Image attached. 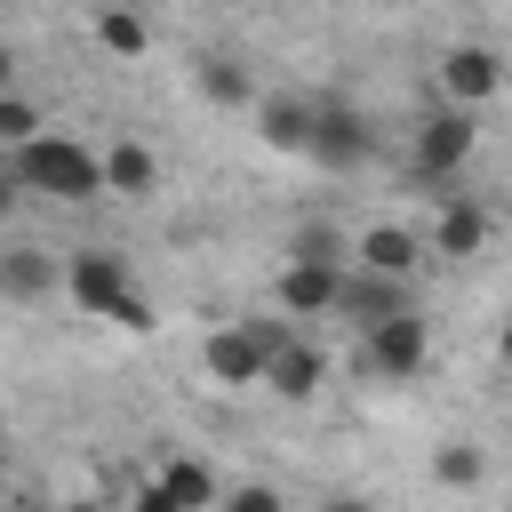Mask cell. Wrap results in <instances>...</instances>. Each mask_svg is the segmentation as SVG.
Returning <instances> with one entry per match:
<instances>
[{"label":"cell","mask_w":512,"mask_h":512,"mask_svg":"<svg viewBox=\"0 0 512 512\" xmlns=\"http://www.w3.org/2000/svg\"><path fill=\"white\" fill-rule=\"evenodd\" d=\"M472 160V120L464 112H432L416 128V176H456Z\"/></svg>","instance_id":"277c9868"},{"label":"cell","mask_w":512,"mask_h":512,"mask_svg":"<svg viewBox=\"0 0 512 512\" xmlns=\"http://www.w3.org/2000/svg\"><path fill=\"white\" fill-rule=\"evenodd\" d=\"M320 376H328L320 344H288V352L272 360V376H264V384H272L280 400H312V392H320Z\"/></svg>","instance_id":"7c38bea8"},{"label":"cell","mask_w":512,"mask_h":512,"mask_svg":"<svg viewBox=\"0 0 512 512\" xmlns=\"http://www.w3.org/2000/svg\"><path fill=\"white\" fill-rule=\"evenodd\" d=\"M0 144H8V152H24V144H40V112H32L24 96H0Z\"/></svg>","instance_id":"d6986e66"},{"label":"cell","mask_w":512,"mask_h":512,"mask_svg":"<svg viewBox=\"0 0 512 512\" xmlns=\"http://www.w3.org/2000/svg\"><path fill=\"white\" fill-rule=\"evenodd\" d=\"M256 136L272 152H304L312 144V96H264L256 104Z\"/></svg>","instance_id":"30bf717a"},{"label":"cell","mask_w":512,"mask_h":512,"mask_svg":"<svg viewBox=\"0 0 512 512\" xmlns=\"http://www.w3.org/2000/svg\"><path fill=\"white\" fill-rule=\"evenodd\" d=\"M368 368H376L384 384L416 376V368H424V320H416V312H400V320L368 328Z\"/></svg>","instance_id":"5b68a950"},{"label":"cell","mask_w":512,"mask_h":512,"mask_svg":"<svg viewBox=\"0 0 512 512\" xmlns=\"http://www.w3.org/2000/svg\"><path fill=\"white\" fill-rule=\"evenodd\" d=\"M336 312H352L360 328H384V320H400V280H384V272H352Z\"/></svg>","instance_id":"8fae6325"},{"label":"cell","mask_w":512,"mask_h":512,"mask_svg":"<svg viewBox=\"0 0 512 512\" xmlns=\"http://www.w3.org/2000/svg\"><path fill=\"white\" fill-rule=\"evenodd\" d=\"M440 88H448L456 104H480V96H496V88H504V64H496V48H448V56H440Z\"/></svg>","instance_id":"ba28073f"},{"label":"cell","mask_w":512,"mask_h":512,"mask_svg":"<svg viewBox=\"0 0 512 512\" xmlns=\"http://www.w3.org/2000/svg\"><path fill=\"white\" fill-rule=\"evenodd\" d=\"M320 512H368V504H352V496H336V504H320Z\"/></svg>","instance_id":"d4e9b609"},{"label":"cell","mask_w":512,"mask_h":512,"mask_svg":"<svg viewBox=\"0 0 512 512\" xmlns=\"http://www.w3.org/2000/svg\"><path fill=\"white\" fill-rule=\"evenodd\" d=\"M200 88H208V104H248L256 88H248V72L240 64H224V56H208L200 64Z\"/></svg>","instance_id":"e0dca14e"},{"label":"cell","mask_w":512,"mask_h":512,"mask_svg":"<svg viewBox=\"0 0 512 512\" xmlns=\"http://www.w3.org/2000/svg\"><path fill=\"white\" fill-rule=\"evenodd\" d=\"M96 40H104L112 56H144V40H152V32H144V16H136V8H96Z\"/></svg>","instance_id":"9a60e30c"},{"label":"cell","mask_w":512,"mask_h":512,"mask_svg":"<svg viewBox=\"0 0 512 512\" xmlns=\"http://www.w3.org/2000/svg\"><path fill=\"white\" fill-rule=\"evenodd\" d=\"M136 512H184V504L168 496V480H144V488H136Z\"/></svg>","instance_id":"603a6c76"},{"label":"cell","mask_w":512,"mask_h":512,"mask_svg":"<svg viewBox=\"0 0 512 512\" xmlns=\"http://www.w3.org/2000/svg\"><path fill=\"white\" fill-rule=\"evenodd\" d=\"M432 480H440V488H472V480H480V448H472V440H448V448L432 456Z\"/></svg>","instance_id":"ac0fdd59"},{"label":"cell","mask_w":512,"mask_h":512,"mask_svg":"<svg viewBox=\"0 0 512 512\" xmlns=\"http://www.w3.org/2000/svg\"><path fill=\"white\" fill-rule=\"evenodd\" d=\"M152 176H160V160H152L144 144H112V152H104V184H112V192L136 200V192H152Z\"/></svg>","instance_id":"5bb4252c"},{"label":"cell","mask_w":512,"mask_h":512,"mask_svg":"<svg viewBox=\"0 0 512 512\" xmlns=\"http://www.w3.org/2000/svg\"><path fill=\"white\" fill-rule=\"evenodd\" d=\"M320 168H360L368 152H376V136H368V120L344 104V96H312V144H304Z\"/></svg>","instance_id":"7a4b0ae2"},{"label":"cell","mask_w":512,"mask_h":512,"mask_svg":"<svg viewBox=\"0 0 512 512\" xmlns=\"http://www.w3.org/2000/svg\"><path fill=\"white\" fill-rule=\"evenodd\" d=\"M112 320H120V328H136V336H144V328H152V304H144V296H136V288H128V296H120V304H112Z\"/></svg>","instance_id":"7402d4cb"},{"label":"cell","mask_w":512,"mask_h":512,"mask_svg":"<svg viewBox=\"0 0 512 512\" xmlns=\"http://www.w3.org/2000/svg\"><path fill=\"white\" fill-rule=\"evenodd\" d=\"M64 288H72V304H80V312H104V320H112V304L128 296V272H120V256H104V248H88V256H72V272H64Z\"/></svg>","instance_id":"52a82bcc"},{"label":"cell","mask_w":512,"mask_h":512,"mask_svg":"<svg viewBox=\"0 0 512 512\" xmlns=\"http://www.w3.org/2000/svg\"><path fill=\"white\" fill-rule=\"evenodd\" d=\"M344 304V264H288L280 272V312L288 320H320Z\"/></svg>","instance_id":"3957f363"},{"label":"cell","mask_w":512,"mask_h":512,"mask_svg":"<svg viewBox=\"0 0 512 512\" xmlns=\"http://www.w3.org/2000/svg\"><path fill=\"white\" fill-rule=\"evenodd\" d=\"M56 512H88V504H56Z\"/></svg>","instance_id":"4316f807"},{"label":"cell","mask_w":512,"mask_h":512,"mask_svg":"<svg viewBox=\"0 0 512 512\" xmlns=\"http://www.w3.org/2000/svg\"><path fill=\"white\" fill-rule=\"evenodd\" d=\"M480 240H488V216H480L472 200H448V208H440L432 248H440V256H480Z\"/></svg>","instance_id":"4fadbf2b"},{"label":"cell","mask_w":512,"mask_h":512,"mask_svg":"<svg viewBox=\"0 0 512 512\" xmlns=\"http://www.w3.org/2000/svg\"><path fill=\"white\" fill-rule=\"evenodd\" d=\"M208 376H224V384H264L272 376V352H264V336L240 320V328H216L208 336Z\"/></svg>","instance_id":"8992f818"},{"label":"cell","mask_w":512,"mask_h":512,"mask_svg":"<svg viewBox=\"0 0 512 512\" xmlns=\"http://www.w3.org/2000/svg\"><path fill=\"white\" fill-rule=\"evenodd\" d=\"M48 280H56V272H48L40 248H16V256H8V296H40Z\"/></svg>","instance_id":"ffe728a7"},{"label":"cell","mask_w":512,"mask_h":512,"mask_svg":"<svg viewBox=\"0 0 512 512\" xmlns=\"http://www.w3.org/2000/svg\"><path fill=\"white\" fill-rule=\"evenodd\" d=\"M160 480H168V496H176L184 512H208V504H216V480H208V464H192V456H176Z\"/></svg>","instance_id":"2e32d148"},{"label":"cell","mask_w":512,"mask_h":512,"mask_svg":"<svg viewBox=\"0 0 512 512\" xmlns=\"http://www.w3.org/2000/svg\"><path fill=\"white\" fill-rule=\"evenodd\" d=\"M224 512H280V496L272 488H240V496H224Z\"/></svg>","instance_id":"cb8c5ba5"},{"label":"cell","mask_w":512,"mask_h":512,"mask_svg":"<svg viewBox=\"0 0 512 512\" xmlns=\"http://www.w3.org/2000/svg\"><path fill=\"white\" fill-rule=\"evenodd\" d=\"M8 184H16V192H48V200H96V192H112V184H104V160H96L88 144H72V136L24 144V152L8 160Z\"/></svg>","instance_id":"6da1fadb"},{"label":"cell","mask_w":512,"mask_h":512,"mask_svg":"<svg viewBox=\"0 0 512 512\" xmlns=\"http://www.w3.org/2000/svg\"><path fill=\"white\" fill-rule=\"evenodd\" d=\"M96 8H128V0H96Z\"/></svg>","instance_id":"83f0119b"},{"label":"cell","mask_w":512,"mask_h":512,"mask_svg":"<svg viewBox=\"0 0 512 512\" xmlns=\"http://www.w3.org/2000/svg\"><path fill=\"white\" fill-rule=\"evenodd\" d=\"M352 264L360 272H384V280H408L416 272V232L408 224H368L360 248H352Z\"/></svg>","instance_id":"9c48e42d"},{"label":"cell","mask_w":512,"mask_h":512,"mask_svg":"<svg viewBox=\"0 0 512 512\" xmlns=\"http://www.w3.org/2000/svg\"><path fill=\"white\" fill-rule=\"evenodd\" d=\"M496 352H504V360H512V320H504V336H496Z\"/></svg>","instance_id":"484cf974"},{"label":"cell","mask_w":512,"mask_h":512,"mask_svg":"<svg viewBox=\"0 0 512 512\" xmlns=\"http://www.w3.org/2000/svg\"><path fill=\"white\" fill-rule=\"evenodd\" d=\"M288 256H296V264H344V240H336L328 224H312V232H296Z\"/></svg>","instance_id":"44dd1931"}]
</instances>
